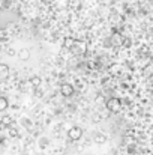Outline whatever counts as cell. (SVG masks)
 <instances>
[{
	"label": "cell",
	"mask_w": 153,
	"mask_h": 155,
	"mask_svg": "<svg viewBox=\"0 0 153 155\" xmlns=\"http://www.w3.org/2000/svg\"><path fill=\"white\" fill-rule=\"evenodd\" d=\"M68 137L72 142H78L83 137V128L81 127H71L68 130Z\"/></svg>",
	"instance_id": "1"
},
{
	"label": "cell",
	"mask_w": 153,
	"mask_h": 155,
	"mask_svg": "<svg viewBox=\"0 0 153 155\" xmlns=\"http://www.w3.org/2000/svg\"><path fill=\"white\" fill-rule=\"evenodd\" d=\"M107 108L111 111V113H119L122 110V101L119 98H110L107 101Z\"/></svg>",
	"instance_id": "2"
},
{
	"label": "cell",
	"mask_w": 153,
	"mask_h": 155,
	"mask_svg": "<svg viewBox=\"0 0 153 155\" xmlns=\"http://www.w3.org/2000/svg\"><path fill=\"white\" fill-rule=\"evenodd\" d=\"M60 94H62L63 97H72V94H74V87H72V84H69V83H63V84L60 86Z\"/></svg>",
	"instance_id": "3"
},
{
	"label": "cell",
	"mask_w": 153,
	"mask_h": 155,
	"mask_svg": "<svg viewBox=\"0 0 153 155\" xmlns=\"http://www.w3.org/2000/svg\"><path fill=\"white\" fill-rule=\"evenodd\" d=\"M11 71H9V66L6 63H0V80H6L9 77Z\"/></svg>",
	"instance_id": "4"
},
{
	"label": "cell",
	"mask_w": 153,
	"mask_h": 155,
	"mask_svg": "<svg viewBox=\"0 0 153 155\" xmlns=\"http://www.w3.org/2000/svg\"><path fill=\"white\" fill-rule=\"evenodd\" d=\"M18 57H20V60H23V62L29 60V59H30V50H29V48H21V50L18 51Z\"/></svg>",
	"instance_id": "5"
},
{
	"label": "cell",
	"mask_w": 153,
	"mask_h": 155,
	"mask_svg": "<svg viewBox=\"0 0 153 155\" xmlns=\"http://www.w3.org/2000/svg\"><path fill=\"white\" fill-rule=\"evenodd\" d=\"M93 139H95V142H96V143H99V145H102V143H105V142H107V136H105V134H102V133H96V134L93 136Z\"/></svg>",
	"instance_id": "6"
},
{
	"label": "cell",
	"mask_w": 153,
	"mask_h": 155,
	"mask_svg": "<svg viewBox=\"0 0 153 155\" xmlns=\"http://www.w3.org/2000/svg\"><path fill=\"white\" fill-rule=\"evenodd\" d=\"M71 50H74V51H77V53H84L86 51V45H84L83 42H75Z\"/></svg>",
	"instance_id": "7"
},
{
	"label": "cell",
	"mask_w": 153,
	"mask_h": 155,
	"mask_svg": "<svg viewBox=\"0 0 153 155\" xmlns=\"http://www.w3.org/2000/svg\"><path fill=\"white\" fill-rule=\"evenodd\" d=\"M8 105H9L8 98H5V97H0V111H5V110L8 108Z\"/></svg>",
	"instance_id": "8"
},
{
	"label": "cell",
	"mask_w": 153,
	"mask_h": 155,
	"mask_svg": "<svg viewBox=\"0 0 153 155\" xmlns=\"http://www.w3.org/2000/svg\"><path fill=\"white\" fill-rule=\"evenodd\" d=\"M74 44H75V41H74L72 38H65V39H63V45H65V48H72Z\"/></svg>",
	"instance_id": "9"
},
{
	"label": "cell",
	"mask_w": 153,
	"mask_h": 155,
	"mask_svg": "<svg viewBox=\"0 0 153 155\" xmlns=\"http://www.w3.org/2000/svg\"><path fill=\"white\" fill-rule=\"evenodd\" d=\"M2 124H3V125H6V127H8V125H11V124H12V117H11V116H8V114H6V116H3V117H2Z\"/></svg>",
	"instance_id": "10"
},
{
	"label": "cell",
	"mask_w": 153,
	"mask_h": 155,
	"mask_svg": "<svg viewBox=\"0 0 153 155\" xmlns=\"http://www.w3.org/2000/svg\"><path fill=\"white\" fill-rule=\"evenodd\" d=\"M113 44H114V45H120V44H122V38H120L119 35H114V36H113Z\"/></svg>",
	"instance_id": "11"
},
{
	"label": "cell",
	"mask_w": 153,
	"mask_h": 155,
	"mask_svg": "<svg viewBox=\"0 0 153 155\" xmlns=\"http://www.w3.org/2000/svg\"><path fill=\"white\" fill-rule=\"evenodd\" d=\"M110 72H111V74H119V72H120V66H119V65H111Z\"/></svg>",
	"instance_id": "12"
},
{
	"label": "cell",
	"mask_w": 153,
	"mask_h": 155,
	"mask_svg": "<svg viewBox=\"0 0 153 155\" xmlns=\"http://www.w3.org/2000/svg\"><path fill=\"white\" fill-rule=\"evenodd\" d=\"M32 83H33V86H39L41 78H39V77H33V78H32Z\"/></svg>",
	"instance_id": "13"
},
{
	"label": "cell",
	"mask_w": 153,
	"mask_h": 155,
	"mask_svg": "<svg viewBox=\"0 0 153 155\" xmlns=\"http://www.w3.org/2000/svg\"><path fill=\"white\" fill-rule=\"evenodd\" d=\"M21 155H26V154H21Z\"/></svg>",
	"instance_id": "14"
}]
</instances>
